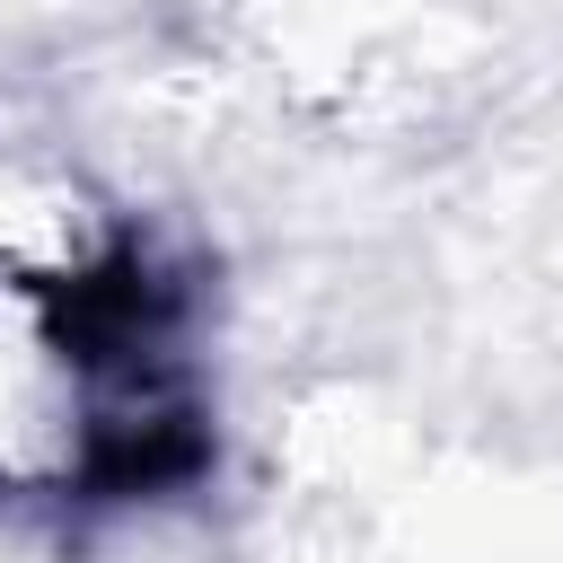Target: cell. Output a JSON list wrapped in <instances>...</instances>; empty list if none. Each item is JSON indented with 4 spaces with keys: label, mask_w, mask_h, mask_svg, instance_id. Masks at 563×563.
<instances>
[{
    "label": "cell",
    "mask_w": 563,
    "mask_h": 563,
    "mask_svg": "<svg viewBox=\"0 0 563 563\" xmlns=\"http://www.w3.org/2000/svg\"><path fill=\"white\" fill-rule=\"evenodd\" d=\"M123 255V220L70 158L0 141V273H106Z\"/></svg>",
    "instance_id": "obj_2"
},
{
    "label": "cell",
    "mask_w": 563,
    "mask_h": 563,
    "mask_svg": "<svg viewBox=\"0 0 563 563\" xmlns=\"http://www.w3.org/2000/svg\"><path fill=\"white\" fill-rule=\"evenodd\" d=\"M194 457V369L141 255L0 273V501H123Z\"/></svg>",
    "instance_id": "obj_1"
}]
</instances>
